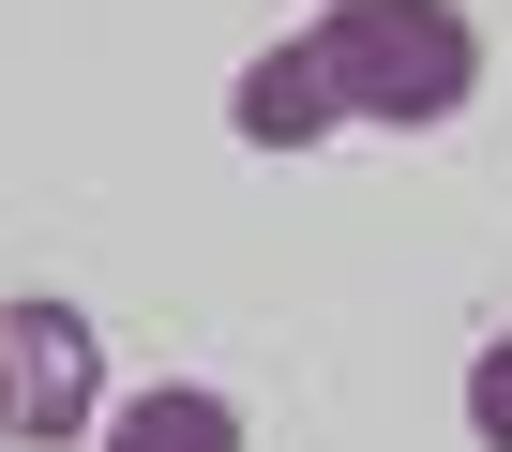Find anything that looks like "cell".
Here are the masks:
<instances>
[{"instance_id":"6da1fadb","label":"cell","mask_w":512,"mask_h":452,"mask_svg":"<svg viewBox=\"0 0 512 452\" xmlns=\"http://www.w3.org/2000/svg\"><path fill=\"white\" fill-rule=\"evenodd\" d=\"M317 91H332V136L377 121V136H437L467 91H482V31L452 16V0H332V16L302 31Z\"/></svg>"},{"instance_id":"7a4b0ae2","label":"cell","mask_w":512,"mask_h":452,"mask_svg":"<svg viewBox=\"0 0 512 452\" xmlns=\"http://www.w3.org/2000/svg\"><path fill=\"white\" fill-rule=\"evenodd\" d=\"M0 362H16V437H91V317L76 302H0Z\"/></svg>"},{"instance_id":"3957f363","label":"cell","mask_w":512,"mask_h":452,"mask_svg":"<svg viewBox=\"0 0 512 452\" xmlns=\"http://www.w3.org/2000/svg\"><path fill=\"white\" fill-rule=\"evenodd\" d=\"M226 121H241V151H317V136H332V91H317V61H302V31L241 61V91H226Z\"/></svg>"},{"instance_id":"277c9868","label":"cell","mask_w":512,"mask_h":452,"mask_svg":"<svg viewBox=\"0 0 512 452\" xmlns=\"http://www.w3.org/2000/svg\"><path fill=\"white\" fill-rule=\"evenodd\" d=\"M91 452H241V407H226V392H196V377H151L136 407H106V422H91Z\"/></svg>"},{"instance_id":"5b68a950","label":"cell","mask_w":512,"mask_h":452,"mask_svg":"<svg viewBox=\"0 0 512 452\" xmlns=\"http://www.w3.org/2000/svg\"><path fill=\"white\" fill-rule=\"evenodd\" d=\"M467 437H482V452H512V332L467 362Z\"/></svg>"}]
</instances>
